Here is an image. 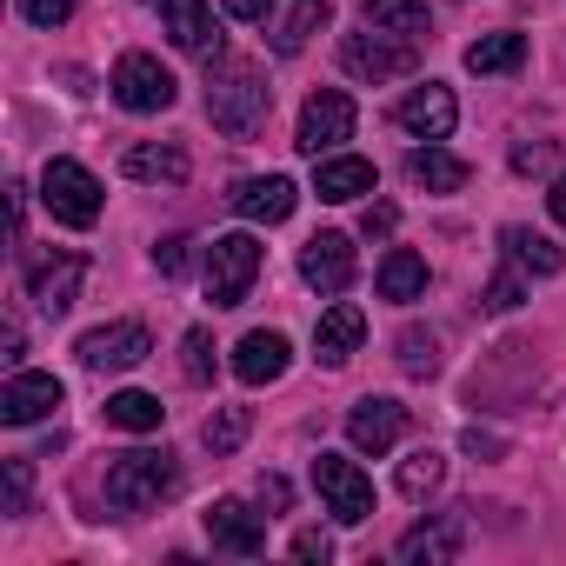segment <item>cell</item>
Listing matches in <instances>:
<instances>
[{
    "label": "cell",
    "mask_w": 566,
    "mask_h": 566,
    "mask_svg": "<svg viewBox=\"0 0 566 566\" xmlns=\"http://www.w3.org/2000/svg\"><path fill=\"white\" fill-rule=\"evenodd\" d=\"M354 120H360V114H354V101H347L340 87H321V94H314V101L301 107V127H294V147L321 160V154H334L340 140H354Z\"/></svg>",
    "instance_id": "obj_8"
},
{
    "label": "cell",
    "mask_w": 566,
    "mask_h": 566,
    "mask_svg": "<svg viewBox=\"0 0 566 566\" xmlns=\"http://www.w3.org/2000/svg\"><path fill=\"white\" fill-rule=\"evenodd\" d=\"M340 67L354 74V81H400V74H413L420 67V41H387L380 28H367V34H347L340 41Z\"/></svg>",
    "instance_id": "obj_5"
},
{
    "label": "cell",
    "mask_w": 566,
    "mask_h": 566,
    "mask_svg": "<svg viewBox=\"0 0 566 566\" xmlns=\"http://www.w3.org/2000/svg\"><path fill=\"white\" fill-rule=\"evenodd\" d=\"M287 500H294V486H287V480H280V473H260V506L287 513Z\"/></svg>",
    "instance_id": "obj_39"
},
{
    "label": "cell",
    "mask_w": 566,
    "mask_h": 566,
    "mask_svg": "<svg viewBox=\"0 0 566 566\" xmlns=\"http://www.w3.org/2000/svg\"><path fill=\"white\" fill-rule=\"evenodd\" d=\"M294 559H334V539L321 526H307V533H294Z\"/></svg>",
    "instance_id": "obj_38"
},
{
    "label": "cell",
    "mask_w": 566,
    "mask_h": 566,
    "mask_svg": "<svg viewBox=\"0 0 566 566\" xmlns=\"http://www.w3.org/2000/svg\"><path fill=\"white\" fill-rule=\"evenodd\" d=\"M400 433H407V407L400 400H360L354 413H347V440L360 447V453H394L400 447Z\"/></svg>",
    "instance_id": "obj_18"
},
{
    "label": "cell",
    "mask_w": 566,
    "mask_h": 566,
    "mask_svg": "<svg viewBox=\"0 0 566 566\" xmlns=\"http://www.w3.org/2000/svg\"><path fill=\"white\" fill-rule=\"evenodd\" d=\"M207 539L233 559H260L266 553V520L247 506V500H213L207 506Z\"/></svg>",
    "instance_id": "obj_12"
},
{
    "label": "cell",
    "mask_w": 566,
    "mask_h": 566,
    "mask_svg": "<svg viewBox=\"0 0 566 566\" xmlns=\"http://www.w3.org/2000/svg\"><path fill=\"white\" fill-rule=\"evenodd\" d=\"M440 480H447V460H440L433 447H420V453L400 460V493H407V500H427Z\"/></svg>",
    "instance_id": "obj_30"
},
{
    "label": "cell",
    "mask_w": 566,
    "mask_h": 566,
    "mask_svg": "<svg viewBox=\"0 0 566 566\" xmlns=\"http://www.w3.org/2000/svg\"><path fill=\"white\" fill-rule=\"evenodd\" d=\"M41 200L61 227H94L101 220V180L81 160H48L41 167Z\"/></svg>",
    "instance_id": "obj_4"
},
{
    "label": "cell",
    "mask_w": 566,
    "mask_h": 566,
    "mask_svg": "<svg viewBox=\"0 0 566 566\" xmlns=\"http://www.w3.org/2000/svg\"><path fill=\"white\" fill-rule=\"evenodd\" d=\"M500 253H506L520 273H533V280H553V273L566 266V253H559L546 233H533V227H500Z\"/></svg>",
    "instance_id": "obj_24"
},
{
    "label": "cell",
    "mask_w": 566,
    "mask_h": 566,
    "mask_svg": "<svg viewBox=\"0 0 566 566\" xmlns=\"http://www.w3.org/2000/svg\"><path fill=\"white\" fill-rule=\"evenodd\" d=\"M167 420V407L154 400V394H140V387H120V394H107V427H127V433H154Z\"/></svg>",
    "instance_id": "obj_28"
},
{
    "label": "cell",
    "mask_w": 566,
    "mask_h": 566,
    "mask_svg": "<svg viewBox=\"0 0 566 566\" xmlns=\"http://www.w3.org/2000/svg\"><path fill=\"white\" fill-rule=\"evenodd\" d=\"M266 107H273V87L260 81L253 61H213L207 67V114L227 140H253L266 127Z\"/></svg>",
    "instance_id": "obj_1"
},
{
    "label": "cell",
    "mask_w": 566,
    "mask_h": 566,
    "mask_svg": "<svg viewBox=\"0 0 566 566\" xmlns=\"http://www.w3.org/2000/svg\"><path fill=\"white\" fill-rule=\"evenodd\" d=\"M154 266H160V273H180V266H187V240H180V233L160 240V247H154Z\"/></svg>",
    "instance_id": "obj_41"
},
{
    "label": "cell",
    "mask_w": 566,
    "mask_h": 566,
    "mask_svg": "<svg viewBox=\"0 0 566 566\" xmlns=\"http://www.w3.org/2000/svg\"><path fill=\"white\" fill-rule=\"evenodd\" d=\"M247 427H253V407H220V413L200 427V440H207V453H233V447L247 440Z\"/></svg>",
    "instance_id": "obj_32"
},
{
    "label": "cell",
    "mask_w": 566,
    "mask_h": 566,
    "mask_svg": "<svg viewBox=\"0 0 566 566\" xmlns=\"http://www.w3.org/2000/svg\"><path fill=\"white\" fill-rule=\"evenodd\" d=\"M220 8H227L233 21H266V8H273V0H220Z\"/></svg>",
    "instance_id": "obj_42"
},
{
    "label": "cell",
    "mask_w": 566,
    "mask_h": 566,
    "mask_svg": "<svg viewBox=\"0 0 566 566\" xmlns=\"http://www.w3.org/2000/svg\"><path fill=\"white\" fill-rule=\"evenodd\" d=\"M314 193H321V200H360V193H374V160H360V154H327L321 174H314Z\"/></svg>",
    "instance_id": "obj_25"
},
{
    "label": "cell",
    "mask_w": 566,
    "mask_h": 566,
    "mask_svg": "<svg viewBox=\"0 0 566 566\" xmlns=\"http://www.w3.org/2000/svg\"><path fill=\"white\" fill-rule=\"evenodd\" d=\"M81 280H87V260L81 253H34L28 260V287H34V307L48 314V321H61L67 307H74V294H81Z\"/></svg>",
    "instance_id": "obj_10"
},
{
    "label": "cell",
    "mask_w": 566,
    "mask_h": 566,
    "mask_svg": "<svg viewBox=\"0 0 566 566\" xmlns=\"http://www.w3.org/2000/svg\"><path fill=\"white\" fill-rule=\"evenodd\" d=\"M526 61V34H486L467 48V74H513Z\"/></svg>",
    "instance_id": "obj_29"
},
{
    "label": "cell",
    "mask_w": 566,
    "mask_h": 566,
    "mask_svg": "<svg viewBox=\"0 0 566 566\" xmlns=\"http://www.w3.org/2000/svg\"><path fill=\"white\" fill-rule=\"evenodd\" d=\"M360 340H367V314H360L354 301H334V307L321 314V327H314V360H321V367H347V360L360 354Z\"/></svg>",
    "instance_id": "obj_17"
},
{
    "label": "cell",
    "mask_w": 566,
    "mask_h": 566,
    "mask_svg": "<svg viewBox=\"0 0 566 566\" xmlns=\"http://www.w3.org/2000/svg\"><path fill=\"white\" fill-rule=\"evenodd\" d=\"M394 120H400L407 134H420V140H447L453 120H460V107H453V94H447L440 81H427V87H413V94L394 107Z\"/></svg>",
    "instance_id": "obj_19"
},
{
    "label": "cell",
    "mask_w": 566,
    "mask_h": 566,
    "mask_svg": "<svg viewBox=\"0 0 566 566\" xmlns=\"http://www.w3.org/2000/svg\"><path fill=\"white\" fill-rule=\"evenodd\" d=\"M61 400H67V387L54 374H14L8 387H0V420H8V427H34V420L61 413Z\"/></svg>",
    "instance_id": "obj_15"
},
{
    "label": "cell",
    "mask_w": 566,
    "mask_h": 566,
    "mask_svg": "<svg viewBox=\"0 0 566 566\" xmlns=\"http://www.w3.org/2000/svg\"><path fill=\"white\" fill-rule=\"evenodd\" d=\"M28 486H34V467L8 460V513H28Z\"/></svg>",
    "instance_id": "obj_36"
},
{
    "label": "cell",
    "mask_w": 566,
    "mask_h": 566,
    "mask_svg": "<svg viewBox=\"0 0 566 566\" xmlns=\"http://www.w3.org/2000/svg\"><path fill=\"white\" fill-rule=\"evenodd\" d=\"M160 34H167L180 54L220 61V28H213V8H207V0H160Z\"/></svg>",
    "instance_id": "obj_13"
},
{
    "label": "cell",
    "mask_w": 566,
    "mask_h": 566,
    "mask_svg": "<svg viewBox=\"0 0 566 566\" xmlns=\"http://www.w3.org/2000/svg\"><path fill=\"white\" fill-rule=\"evenodd\" d=\"M314 486H321V500H327V513H334L340 526H360V520L374 513V480H367L347 453H321V460H314Z\"/></svg>",
    "instance_id": "obj_7"
},
{
    "label": "cell",
    "mask_w": 566,
    "mask_h": 566,
    "mask_svg": "<svg viewBox=\"0 0 566 566\" xmlns=\"http://www.w3.org/2000/svg\"><path fill=\"white\" fill-rule=\"evenodd\" d=\"M360 21L394 34V41H427L433 34V14H427V0H360Z\"/></svg>",
    "instance_id": "obj_23"
},
{
    "label": "cell",
    "mask_w": 566,
    "mask_h": 566,
    "mask_svg": "<svg viewBox=\"0 0 566 566\" xmlns=\"http://www.w3.org/2000/svg\"><path fill=\"white\" fill-rule=\"evenodd\" d=\"M294 200H301V187H294L287 174H247V180L233 187V213L253 220V227H280V220L294 213Z\"/></svg>",
    "instance_id": "obj_14"
},
{
    "label": "cell",
    "mask_w": 566,
    "mask_h": 566,
    "mask_svg": "<svg viewBox=\"0 0 566 566\" xmlns=\"http://www.w3.org/2000/svg\"><path fill=\"white\" fill-rule=\"evenodd\" d=\"M107 513H120V520H134V513H154L160 500H174L180 493V460L160 447H134V453H120L114 467H107Z\"/></svg>",
    "instance_id": "obj_2"
},
{
    "label": "cell",
    "mask_w": 566,
    "mask_h": 566,
    "mask_svg": "<svg viewBox=\"0 0 566 566\" xmlns=\"http://www.w3.org/2000/svg\"><path fill=\"white\" fill-rule=\"evenodd\" d=\"M374 280H380V301H400V307H407V301L427 294V260H420L413 247H387V260H380Z\"/></svg>",
    "instance_id": "obj_26"
},
{
    "label": "cell",
    "mask_w": 566,
    "mask_h": 566,
    "mask_svg": "<svg viewBox=\"0 0 566 566\" xmlns=\"http://www.w3.org/2000/svg\"><path fill=\"white\" fill-rule=\"evenodd\" d=\"M546 167H553V140H539V147H533V140L513 147V174H546Z\"/></svg>",
    "instance_id": "obj_37"
},
{
    "label": "cell",
    "mask_w": 566,
    "mask_h": 566,
    "mask_svg": "<svg viewBox=\"0 0 566 566\" xmlns=\"http://www.w3.org/2000/svg\"><path fill=\"white\" fill-rule=\"evenodd\" d=\"M327 21H334L327 0H294V14L280 21V34H273V54H287V61H294V54H307V41H314Z\"/></svg>",
    "instance_id": "obj_27"
},
{
    "label": "cell",
    "mask_w": 566,
    "mask_h": 566,
    "mask_svg": "<svg viewBox=\"0 0 566 566\" xmlns=\"http://www.w3.org/2000/svg\"><path fill=\"white\" fill-rule=\"evenodd\" d=\"M180 354H187L180 367H187V380H193V387H207V380L220 374V360H213V334H207V327H187V340H180Z\"/></svg>",
    "instance_id": "obj_33"
},
{
    "label": "cell",
    "mask_w": 566,
    "mask_h": 566,
    "mask_svg": "<svg viewBox=\"0 0 566 566\" xmlns=\"http://www.w3.org/2000/svg\"><path fill=\"white\" fill-rule=\"evenodd\" d=\"M21 8V21H34V28H61V21H74V0H14Z\"/></svg>",
    "instance_id": "obj_35"
},
{
    "label": "cell",
    "mask_w": 566,
    "mask_h": 566,
    "mask_svg": "<svg viewBox=\"0 0 566 566\" xmlns=\"http://www.w3.org/2000/svg\"><path fill=\"white\" fill-rule=\"evenodd\" d=\"M526 280H533V273H520V266L506 260V266L486 280V307H493V314H513V307L526 301Z\"/></svg>",
    "instance_id": "obj_34"
},
{
    "label": "cell",
    "mask_w": 566,
    "mask_h": 566,
    "mask_svg": "<svg viewBox=\"0 0 566 566\" xmlns=\"http://www.w3.org/2000/svg\"><path fill=\"white\" fill-rule=\"evenodd\" d=\"M400 367H407L413 380L440 374V334H433V327H407V334H400Z\"/></svg>",
    "instance_id": "obj_31"
},
{
    "label": "cell",
    "mask_w": 566,
    "mask_h": 566,
    "mask_svg": "<svg viewBox=\"0 0 566 566\" xmlns=\"http://www.w3.org/2000/svg\"><path fill=\"white\" fill-rule=\"evenodd\" d=\"M287 360H294L287 334L260 327V334H247V340L233 347V380H240V387H273L280 374H287Z\"/></svg>",
    "instance_id": "obj_16"
},
{
    "label": "cell",
    "mask_w": 566,
    "mask_h": 566,
    "mask_svg": "<svg viewBox=\"0 0 566 566\" xmlns=\"http://www.w3.org/2000/svg\"><path fill=\"white\" fill-rule=\"evenodd\" d=\"M354 273H360V260H354V240L347 233H314L301 247V280H307L314 294H347Z\"/></svg>",
    "instance_id": "obj_11"
},
{
    "label": "cell",
    "mask_w": 566,
    "mask_h": 566,
    "mask_svg": "<svg viewBox=\"0 0 566 566\" xmlns=\"http://www.w3.org/2000/svg\"><path fill=\"white\" fill-rule=\"evenodd\" d=\"M120 174H127V180H147V187H180V180L193 174V160H187L180 147H167V140H134V147L120 154Z\"/></svg>",
    "instance_id": "obj_21"
},
{
    "label": "cell",
    "mask_w": 566,
    "mask_h": 566,
    "mask_svg": "<svg viewBox=\"0 0 566 566\" xmlns=\"http://www.w3.org/2000/svg\"><path fill=\"white\" fill-rule=\"evenodd\" d=\"M107 87H114V101H120L127 114H167V107H174V94H180V87H174V74H167L154 54H120Z\"/></svg>",
    "instance_id": "obj_6"
},
{
    "label": "cell",
    "mask_w": 566,
    "mask_h": 566,
    "mask_svg": "<svg viewBox=\"0 0 566 566\" xmlns=\"http://www.w3.org/2000/svg\"><path fill=\"white\" fill-rule=\"evenodd\" d=\"M500 447H506V440H500V433H480V427H473V433H467V453H500Z\"/></svg>",
    "instance_id": "obj_43"
},
{
    "label": "cell",
    "mask_w": 566,
    "mask_h": 566,
    "mask_svg": "<svg viewBox=\"0 0 566 566\" xmlns=\"http://www.w3.org/2000/svg\"><path fill=\"white\" fill-rule=\"evenodd\" d=\"M81 367L87 374H127V367H140L147 354H154V340H147V327L140 321H114V327H94V334H81Z\"/></svg>",
    "instance_id": "obj_9"
},
{
    "label": "cell",
    "mask_w": 566,
    "mask_h": 566,
    "mask_svg": "<svg viewBox=\"0 0 566 566\" xmlns=\"http://www.w3.org/2000/svg\"><path fill=\"white\" fill-rule=\"evenodd\" d=\"M546 207H553V220H559V227H566V174H559V180H553V193H546Z\"/></svg>",
    "instance_id": "obj_44"
},
{
    "label": "cell",
    "mask_w": 566,
    "mask_h": 566,
    "mask_svg": "<svg viewBox=\"0 0 566 566\" xmlns=\"http://www.w3.org/2000/svg\"><path fill=\"white\" fill-rule=\"evenodd\" d=\"M394 220H400V213H394V207L380 200V207H367V220H360V233H367V240H387V233H394Z\"/></svg>",
    "instance_id": "obj_40"
},
{
    "label": "cell",
    "mask_w": 566,
    "mask_h": 566,
    "mask_svg": "<svg viewBox=\"0 0 566 566\" xmlns=\"http://www.w3.org/2000/svg\"><path fill=\"white\" fill-rule=\"evenodd\" d=\"M460 546H467V526H460V513H447V520H420L413 533H400V559L407 566H447V559H460Z\"/></svg>",
    "instance_id": "obj_20"
},
{
    "label": "cell",
    "mask_w": 566,
    "mask_h": 566,
    "mask_svg": "<svg viewBox=\"0 0 566 566\" xmlns=\"http://www.w3.org/2000/svg\"><path fill=\"white\" fill-rule=\"evenodd\" d=\"M260 240L253 233H220L213 247H207V301L213 307H240L247 301V287L260 280Z\"/></svg>",
    "instance_id": "obj_3"
},
{
    "label": "cell",
    "mask_w": 566,
    "mask_h": 566,
    "mask_svg": "<svg viewBox=\"0 0 566 566\" xmlns=\"http://www.w3.org/2000/svg\"><path fill=\"white\" fill-rule=\"evenodd\" d=\"M467 174H473V167H467L460 154H447L440 140H427V147H413V154H407V180H413V187H427V193H460V187H467Z\"/></svg>",
    "instance_id": "obj_22"
}]
</instances>
